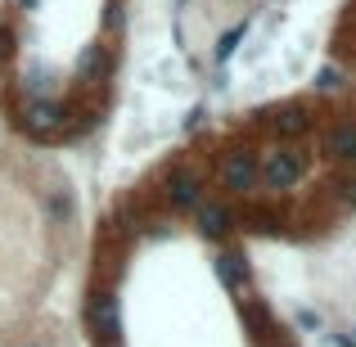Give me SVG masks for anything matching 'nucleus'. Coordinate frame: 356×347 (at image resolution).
Instances as JSON below:
<instances>
[{"label":"nucleus","instance_id":"obj_1","mask_svg":"<svg viewBox=\"0 0 356 347\" xmlns=\"http://www.w3.org/2000/svg\"><path fill=\"white\" fill-rule=\"evenodd\" d=\"M307 172H312V149L307 145H275L266 154H257V185H266L270 194L302 185Z\"/></svg>","mask_w":356,"mask_h":347},{"label":"nucleus","instance_id":"obj_2","mask_svg":"<svg viewBox=\"0 0 356 347\" xmlns=\"http://www.w3.org/2000/svg\"><path fill=\"white\" fill-rule=\"evenodd\" d=\"M163 208L167 212H194L203 199H208V176H203V167L194 163H176L163 172Z\"/></svg>","mask_w":356,"mask_h":347},{"label":"nucleus","instance_id":"obj_3","mask_svg":"<svg viewBox=\"0 0 356 347\" xmlns=\"http://www.w3.org/2000/svg\"><path fill=\"white\" fill-rule=\"evenodd\" d=\"M86 330L90 339H95V347H122V302L113 289H95L86 302Z\"/></svg>","mask_w":356,"mask_h":347},{"label":"nucleus","instance_id":"obj_4","mask_svg":"<svg viewBox=\"0 0 356 347\" xmlns=\"http://www.w3.org/2000/svg\"><path fill=\"white\" fill-rule=\"evenodd\" d=\"M257 122L275 136V145H302V140L316 131V122H321V118H316L307 104H280V108H266Z\"/></svg>","mask_w":356,"mask_h":347},{"label":"nucleus","instance_id":"obj_5","mask_svg":"<svg viewBox=\"0 0 356 347\" xmlns=\"http://www.w3.org/2000/svg\"><path fill=\"white\" fill-rule=\"evenodd\" d=\"M217 176H221V190H226V194L248 199V194L257 190V149H248V145L226 149L221 163H217Z\"/></svg>","mask_w":356,"mask_h":347},{"label":"nucleus","instance_id":"obj_6","mask_svg":"<svg viewBox=\"0 0 356 347\" xmlns=\"http://www.w3.org/2000/svg\"><path fill=\"white\" fill-rule=\"evenodd\" d=\"M18 127L36 140H54V136L68 131V104H63V99H50V95H32L27 108H23V118H18Z\"/></svg>","mask_w":356,"mask_h":347},{"label":"nucleus","instance_id":"obj_7","mask_svg":"<svg viewBox=\"0 0 356 347\" xmlns=\"http://www.w3.org/2000/svg\"><path fill=\"white\" fill-rule=\"evenodd\" d=\"M235 226H239L235 208H230V203H221V199H203L199 208H194V230H199L208 243H221Z\"/></svg>","mask_w":356,"mask_h":347},{"label":"nucleus","instance_id":"obj_8","mask_svg":"<svg viewBox=\"0 0 356 347\" xmlns=\"http://www.w3.org/2000/svg\"><path fill=\"white\" fill-rule=\"evenodd\" d=\"M325 158L339 167H356V118H339L330 131H325Z\"/></svg>","mask_w":356,"mask_h":347},{"label":"nucleus","instance_id":"obj_9","mask_svg":"<svg viewBox=\"0 0 356 347\" xmlns=\"http://www.w3.org/2000/svg\"><path fill=\"white\" fill-rule=\"evenodd\" d=\"M212 271H217V280H221V289H226V293H243V289L252 284L248 261H243V252H235V248H221L217 261H212Z\"/></svg>","mask_w":356,"mask_h":347},{"label":"nucleus","instance_id":"obj_10","mask_svg":"<svg viewBox=\"0 0 356 347\" xmlns=\"http://www.w3.org/2000/svg\"><path fill=\"white\" fill-rule=\"evenodd\" d=\"M239 316H243V330L252 334V343H261L266 334H275V330H280L275 316H270V307L261 302V298H243V302H239Z\"/></svg>","mask_w":356,"mask_h":347},{"label":"nucleus","instance_id":"obj_11","mask_svg":"<svg viewBox=\"0 0 356 347\" xmlns=\"http://www.w3.org/2000/svg\"><path fill=\"white\" fill-rule=\"evenodd\" d=\"M108 68H113V54H108V45H86L81 50V59H77V81L81 86H95L99 77H108Z\"/></svg>","mask_w":356,"mask_h":347},{"label":"nucleus","instance_id":"obj_12","mask_svg":"<svg viewBox=\"0 0 356 347\" xmlns=\"http://www.w3.org/2000/svg\"><path fill=\"white\" fill-rule=\"evenodd\" d=\"M72 212H77V203H72V190L54 185V190H50V217L63 226V221H72Z\"/></svg>","mask_w":356,"mask_h":347},{"label":"nucleus","instance_id":"obj_13","mask_svg":"<svg viewBox=\"0 0 356 347\" xmlns=\"http://www.w3.org/2000/svg\"><path fill=\"white\" fill-rule=\"evenodd\" d=\"M243 36H248V23H235L226 36H221V41H217V63H226L230 54L239 50V41H243Z\"/></svg>","mask_w":356,"mask_h":347},{"label":"nucleus","instance_id":"obj_14","mask_svg":"<svg viewBox=\"0 0 356 347\" xmlns=\"http://www.w3.org/2000/svg\"><path fill=\"white\" fill-rule=\"evenodd\" d=\"M343 81H348V77H343V68H334V63H330V68L316 72V95H334V90H343Z\"/></svg>","mask_w":356,"mask_h":347},{"label":"nucleus","instance_id":"obj_15","mask_svg":"<svg viewBox=\"0 0 356 347\" xmlns=\"http://www.w3.org/2000/svg\"><path fill=\"white\" fill-rule=\"evenodd\" d=\"M334 194H339L343 203H356V167H343L339 176H334V185H330Z\"/></svg>","mask_w":356,"mask_h":347},{"label":"nucleus","instance_id":"obj_16","mask_svg":"<svg viewBox=\"0 0 356 347\" xmlns=\"http://www.w3.org/2000/svg\"><path fill=\"white\" fill-rule=\"evenodd\" d=\"M108 32H122V0H108V14H104Z\"/></svg>","mask_w":356,"mask_h":347},{"label":"nucleus","instance_id":"obj_17","mask_svg":"<svg viewBox=\"0 0 356 347\" xmlns=\"http://www.w3.org/2000/svg\"><path fill=\"white\" fill-rule=\"evenodd\" d=\"M298 325H302V330H321V316L316 312H298Z\"/></svg>","mask_w":356,"mask_h":347},{"label":"nucleus","instance_id":"obj_18","mask_svg":"<svg viewBox=\"0 0 356 347\" xmlns=\"http://www.w3.org/2000/svg\"><path fill=\"white\" fill-rule=\"evenodd\" d=\"M203 118H208V108H203V104H199V108H194V113H190V118H185V127H190V131H194V127H203Z\"/></svg>","mask_w":356,"mask_h":347},{"label":"nucleus","instance_id":"obj_19","mask_svg":"<svg viewBox=\"0 0 356 347\" xmlns=\"http://www.w3.org/2000/svg\"><path fill=\"white\" fill-rule=\"evenodd\" d=\"M27 347H41V343H27Z\"/></svg>","mask_w":356,"mask_h":347},{"label":"nucleus","instance_id":"obj_20","mask_svg":"<svg viewBox=\"0 0 356 347\" xmlns=\"http://www.w3.org/2000/svg\"><path fill=\"white\" fill-rule=\"evenodd\" d=\"M352 343H356V339H352Z\"/></svg>","mask_w":356,"mask_h":347}]
</instances>
